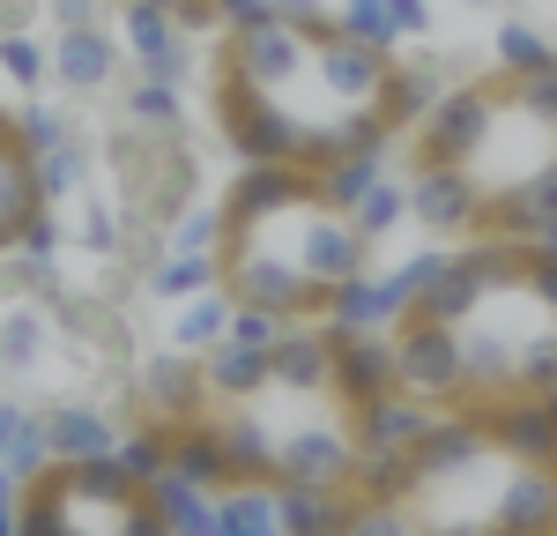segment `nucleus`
I'll return each instance as SVG.
<instances>
[{
  "mask_svg": "<svg viewBox=\"0 0 557 536\" xmlns=\"http://www.w3.org/2000/svg\"><path fill=\"white\" fill-rule=\"evenodd\" d=\"M401 425L386 336L349 320L268 328L260 343L149 373L127 402V447L201 491L327 499Z\"/></svg>",
  "mask_w": 557,
  "mask_h": 536,
  "instance_id": "obj_1",
  "label": "nucleus"
},
{
  "mask_svg": "<svg viewBox=\"0 0 557 536\" xmlns=\"http://www.w3.org/2000/svg\"><path fill=\"white\" fill-rule=\"evenodd\" d=\"M417 68L312 0L231 8L209 45V120L238 165L357 172L417 127Z\"/></svg>",
  "mask_w": 557,
  "mask_h": 536,
  "instance_id": "obj_2",
  "label": "nucleus"
},
{
  "mask_svg": "<svg viewBox=\"0 0 557 536\" xmlns=\"http://www.w3.org/2000/svg\"><path fill=\"white\" fill-rule=\"evenodd\" d=\"M401 417L557 395V231L475 239L431 261L386 320Z\"/></svg>",
  "mask_w": 557,
  "mask_h": 536,
  "instance_id": "obj_3",
  "label": "nucleus"
},
{
  "mask_svg": "<svg viewBox=\"0 0 557 536\" xmlns=\"http://www.w3.org/2000/svg\"><path fill=\"white\" fill-rule=\"evenodd\" d=\"M305 529L535 536L557 529V395L409 417L327 499L290 507Z\"/></svg>",
  "mask_w": 557,
  "mask_h": 536,
  "instance_id": "obj_4",
  "label": "nucleus"
},
{
  "mask_svg": "<svg viewBox=\"0 0 557 536\" xmlns=\"http://www.w3.org/2000/svg\"><path fill=\"white\" fill-rule=\"evenodd\" d=\"M409 209L424 231L550 239L557 231V52L513 45L498 68L438 89L409 127Z\"/></svg>",
  "mask_w": 557,
  "mask_h": 536,
  "instance_id": "obj_5",
  "label": "nucleus"
},
{
  "mask_svg": "<svg viewBox=\"0 0 557 536\" xmlns=\"http://www.w3.org/2000/svg\"><path fill=\"white\" fill-rule=\"evenodd\" d=\"M209 276L253 328L343 320L372 276V217L343 172L238 165L209 223Z\"/></svg>",
  "mask_w": 557,
  "mask_h": 536,
  "instance_id": "obj_6",
  "label": "nucleus"
},
{
  "mask_svg": "<svg viewBox=\"0 0 557 536\" xmlns=\"http://www.w3.org/2000/svg\"><path fill=\"white\" fill-rule=\"evenodd\" d=\"M164 485L172 477L141 454H45L38 470H23L8 514L38 536H157L178 522Z\"/></svg>",
  "mask_w": 557,
  "mask_h": 536,
  "instance_id": "obj_7",
  "label": "nucleus"
},
{
  "mask_svg": "<svg viewBox=\"0 0 557 536\" xmlns=\"http://www.w3.org/2000/svg\"><path fill=\"white\" fill-rule=\"evenodd\" d=\"M45 231V157L30 120L0 105V261Z\"/></svg>",
  "mask_w": 557,
  "mask_h": 536,
  "instance_id": "obj_8",
  "label": "nucleus"
},
{
  "mask_svg": "<svg viewBox=\"0 0 557 536\" xmlns=\"http://www.w3.org/2000/svg\"><path fill=\"white\" fill-rule=\"evenodd\" d=\"M112 8L157 15V23H172V31H223V15H231L238 0H112Z\"/></svg>",
  "mask_w": 557,
  "mask_h": 536,
  "instance_id": "obj_9",
  "label": "nucleus"
}]
</instances>
